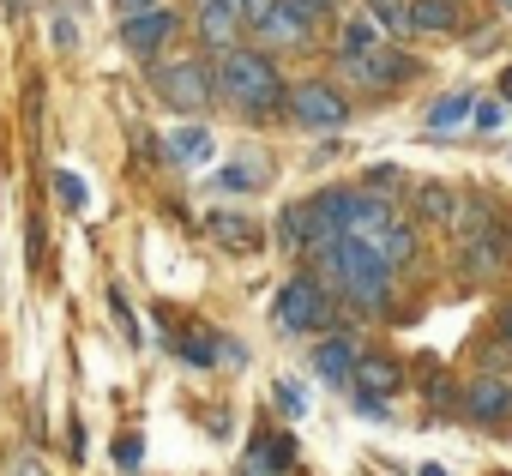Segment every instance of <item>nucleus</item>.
Wrapping results in <instances>:
<instances>
[{
	"label": "nucleus",
	"instance_id": "obj_1",
	"mask_svg": "<svg viewBox=\"0 0 512 476\" xmlns=\"http://www.w3.org/2000/svg\"><path fill=\"white\" fill-rule=\"evenodd\" d=\"M326 272L338 278V290L356 302V308H386L392 296V266L374 254V242H356V235H338V242L320 248Z\"/></svg>",
	"mask_w": 512,
	"mask_h": 476
},
{
	"label": "nucleus",
	"instance_id": "obj_2",
	"mask_svg": "<svg viewBox=\"0 0 512 476\" xmlns=\"http://www.w3.org/2000/svg\"><path fill=\"white\" fill-rule=\"evenodd\" d=\"M217 85H223V97H229V103H241L247 115H266V109L290 103L284 73H278V67H272V55H260V49H229V55H223Z\"/></svg>",
	"mask_w": 512,
	"mask_h": 476
},
{
	"label": "nucleus",
	"instance_id": "obj_3",
	"mask_svg": "<svg viewBox=\"0 0 512 476\" xmlns=\"http://www.w3.org/2000/svg\"><path fill=\"white\" fill-rule=\"evenodd\" d=\"M151 85H157V97H163L169 109H187V115H199V109L217 97V73H211L205 61H163V67L151 73Z\"/></svg>",
	"mask_w": 512,
	"mask_h": 476
},
{
	"label": "nucleus",
	"instance_id": "obj_4",
	"mask_svg": "<svg viewBox=\"0 0 512 476\" xmlns=\"http://www.w3.org/2000/svg\"><path fill=\"white\" fill-rule=\"evenodd\" d=\"M290 115H296L308 133H332V127L350 121V103H344V91L326 85V79H296V85H290Z\"/></svg>",
	"mask_w": 512,
	"mask_h": 476
},
{
	"label": "nucleus",
	"instance_id": "obj_5",
	"mask_svg": "<svg viewBox=\"0 0 512 476\" xmlns=\"http://www.w3.org/2000/svg\"><path fill=\"white\" fill-rule=\"evenodd\" d=\"M272 320H278L284 332H314V326H326V290H320L314 278H290V284L278 290V302H272Z\"/></svg>",
	"mask_w": 512,
	"mask_h": 476
},
{
	"label": "nucleus",
	"instance_id": "obj_6",
	"mask_svg": "<svg viewBox=\"0 0 512 476\" xmlns=\"http://www.w3.org/2000/svg\"><path fill=\"white\" fill-rule=\"evenodd\" d=\"M464 416L482 422V428H500V422L512 416V380H506V374H476V380L464 386Z\"/></svg>",
	"mask_w": 512,
	"mask_h": 476
},
{
	"label": "nucleus",
	"instance_id": "obj_7",
	"mask_svg": "<svg viewBox=\"0 0 512 476\" xmlns=\"http://www.w3.org/2000/svg\"><path fill=\"white\" fill-rule=\"evenodd\" d=\"M169 37H175V13H169V7L139 13V19H121V49H127V55H157Z\"/></svg>",
	"mask_w": 512,
	"mask_h": 476
},
{
	"label": "nucleus",
	"instance_id": "obj_8",
	"mask_svg": "<svg viewBox=\"0 0 512 476\" xmlns=\"http://www.w3.org/2000/svg\"><path fill=\"white\" fill-rule=\"evenodd\" d=\"M193 25H199V43H205V49L229 55V49H235V31H241V13H235V7H223V0H199Z\"/></svg>",
	"mask_w": 512,
	"mask_h": 476
},
{
	"label": "nucleus",
	"instance_id": "obj_9",
	"mask_svg": "<svg viewBox=\"0 0 512 476\" xmlns=\"http://www.w3.org/2000/svg\"><path fill=\"white\" fill-rule=\"evenodd\" d=\"M464 13L458 0H410V37H458Z\"/></svg>",
	"mask_w": 512,
	"mask_h": 476
},
{
	"label": "nucleus",
	"instance_id": "obj_10",
	"mask_svg": "<svg viewBox=\"0 0 512 476\" xmlns=\"http://www.w3.org/2000/svg\"><path fill=\"white\" fill-rule=\"evenodd\" d=\"M500 235L506 229H470V242H464V278H500V266H506Z\"/></svg>",
	"mask_w": 512,
	"mask_h": 476
},
{
	"label": "nucleus",
	"instance_id": "obj_11",
	"mask_svg": "<svg viewBox=\"0 0 512 476\" xmlns=\"http://www.w3.org/2000/svg\"><path fill=\"white\" fill-rule=\"evenodd\" d=\"M260 37H266V43H278V49H302V43H314V19H308V13H296L290 0H278V13L260 25Z\"/></svg>",
	"mask_w": 512,
	"mask_h": 476
},
{
	"label": "nucleus",
	"instance_id": "obj_12",
	"mask_svg": "<svg viewBox=\"0 0 512 476\" xmlns=\"http://www.w3.org/2000/svg\"><path fill=\"white\" fill-rule=\"evenodd\" d=\"M356 368H362V350H356L350 338H326V344L314 350V374H320V380H332V386L356 380Z\"/></svg>",
	"mask_w": 512,
	"mask_h": 476
},
{
	"label": "nucleus",
	"instance_id": "obj_13",
	"mask_svg": "<svg viewBox=\"0 0 512 476\" xmlns=\"http://www.w3.org/2000/svg\"><path fill=\"white\" fill-rule=\"evenodd\" d=\"M416 217H422V223H452V217H458V193H452L446 181H422V187H416Z\"/></svg>",
	"mask_w": 512,
	"mask_h": 476
},
{
	"label": "nucleus",
	"instance_id": "obj_14",
	"mask_svg": "<svg viewBox=\"0 0 512 476\" xmlns=\"http://www.w3.org/2000/svg\"><path fill=\"white\" fill-rule=\"evenodd\" d=\"M163 157H169V163H205V157H211V133H205V127H175V133L163 139Z\"/></svg>",
	"mask_w": 512,
	"mask_h": 476
},
{
	"label": "nucleus",
	"instance_id": "obj_15",
	"mask_svg": "<svg viewBox=\"0 0 512 476\" xmlns=\"http://www.w3.org/2000/svg\"><path fill=\"white\" fill-rule=\"evenodd\" d=\"M374 254H380V260H386V266H404V260H410V254H416V229H410V223H398V217H392V223H386V229H380V235H374Z\"/></svg>",
	"mask_w": 512,
	"mask_h": 476
},
{
	"label": "nucleus",
	"instance_id": "obj_16",
	"mask_svg": "<svg viewBox=\"0 0 512 476\" xmlns=\"http://www.w3.org/2000/svg\"><path fill=\"white\" fill-rule=\"evenodd\" d=\"M374 49H380L374 19H350V25H344V37H338V55H344V61H362V55H374Z\"/></svg>",
	"mask_w": 512,
	"mask_h": 476
},
{
	"label": "nucleus",
	"instance_id": "obj_17",
	"mask_svg": "<svg viewBox=\"0 0 512 476\" xmlns=\"http://www.w3.org/2000/svg\"><path fill=\"white\" fill-rule=\"evenodd\" d=\"M464 115H476V103H470V91H446V97H440V103L428 109V127H434V133H452V127H458Z\"/></svg>",
	"mask_w": 512,
	"mask_h": 476
},
{
	"label": "nucleus",
	"instance_id": "obj_18",
	"mask_svg": "<svg viewBox=\"0 0 512 476\" xmlns=\"http://www.w3.org/2000/svg\"><path fill=\"white\" fill-rule=\"evenodd\" d=\"M356 380H362V392H368V398H380V392H398V362H386V356H362Z\"/></svg>",
	"mask_w": 512,
	"mask_h": 476
},
{
	"label": "nucleus",
	"instance_id": "obj_19",
	"mask_svg": "<svg viewBox=\"0 0 512 476\" xmlns=\"http://www.w3.org/2000/svg\"><path fill=\"white\" fill-rule=\"evenodd\" d=\"M374 25H386L392 37H410V0H368Z\"/></svg>",
	"mask_w": 512,
	"mask_h": 476
},
{
	"label": "nucleus",
	"instance_id": "obj_20",
	"mask_svg": "<svg viewBox=\"0 0 512 476\" xmlns=\"http://www.w3.org/2000/svg\"><path fill=\"white\" fill-rule=\"evenodd\" d=\"M79 25H85V0H61V7H55V43L73 49L79 43Z\"/></svg>",
	"mask_w": 512,
	"mask_h": 476
},
{
	"label": "nucleus",
	"instance_id": "obj_21",
	"mask_svg": "<svg viewBox=\"0 0 512 476\" xmlns=\"http://www.w3.org/2000/svg\"><path fill=\"white\" fill-rule=\"evenodd\" d=\"M211 235H217V242H229V248H253V242H260L247 217H211Z\"/></svg>",
	"mask_w": 512,
	"mask_h": 476
},
{
	"label": "nucleus",
	"instance_id": "obj_22",
	"mask_svg": "<svg viewBox=\"0 0 512 476\" xmlns=\"http://www.w3.org/2000/svg\"><path fill=\"white\" fill-rule=\"evenodd\" d=\"M55 193H61V205H67V211H85V205H91V187H85V175H79V169H61V175H55Z\"/></svg>",
	"mask_w": 512,
	"mask_h": 476
},
{
	"label": "nucleus",
	"instance_id": "obj_23",
	"mask_svg": "<svg viewBox=\"0 0 512 476\" xmlns=\"http://www.w3.org/2000/svg\"><path fill=\"white\" fill-rule=\"evenodd\" d=\"M290 458H296V452H290V440H272V434L253 446V470H284Z\"/></svg>",
	"mask_w": 512,
	"mask_h": 476
},
{
	"label": "nucleus",
	"instance_id": "obj_24",
	"mask_svg": "<svg viewBox=\"0 0 512 476\" xmlns=\"http://www.w3.org/2000/svg\"><path fill=\"white\" fill-rule=\"evenodd\" d=\"M368 193H374V199H386V205H392V199H398V193H404V175H398V169H368Z\"/></svg>",
	"mask_w": 512,
	"mask_h": 476
},
{
	"label": "nucleus",
	"instance_id": "obj_25",
	"mask_svg": "<svg viewBox=\"0 0 512 476\" xmlns=\"http://www.w3.org/2000/svg\"><path fill=\"white\" fill-rule=\"evenodd\" d=\"M253 175H260L253 163H229V169L217 175V187H223V193H247V187H253Z\"/></svg>",
	"mask_w": 512,
	"mask_h": 476
},
{
	"label": "nucleus",
	"instance_id": "obj_26",
	"mask_svg": "<svg viewBox=\"0 0 512 476\" xmlns=\"http://www.w3.org/2000/svg\"><path fill=\"white\" fill-rule=\"evenodd\" d=\"M139 458H145V440H139V434H121V440H115V464H121V470H139Z\"/></svg>",
	"mask_w": 512,
	"mask_h": 476
},
{
	"label": "nucleus",
	"instance_id": "obj_27",
	"mask_svg": "<svg viewBox=\"0 0 512 476\" xmlns=\"http://www.w3.org/2000/svg\"><path fill=\"white\" fill-rule=\"evenodd\" d=\"M235 13H241V19H247L253 31H260V25H266V19L278 13V0H241V7H235Z\"/></svg>",
	"mask_w": 512,
	"mask_h": 476
},
{
	"label": "nucleus",
	"instance_id": "obj_28",
	"mask_svg": "<svg viewBox=\"0 0 512 476\" xmlns=\"http://www.w3.org/2000/svg\"><path fill=\"white\" fill-rule=\"evenodd\" d=\"M109 308H115V320H121L127 344H139V326H133V308H127V296H121V290H109Z\"/></svg>",
	"mask_w": 512,
	"mask_h": 476
},
{
	"label": "nucleus",
	"instance_id": "obj_29",
	"mask_svg": "<svg viewBox=\"0 0 512 476\" xmlns=\"http://www.w3.org/2000/svg\"><path fill=\"white\" fill-rule=\"evenodd\" d=\"M500 115H506L500 103H476V127H482V133H494V127H500Z\"/></svg>",
	"mask_w": 512,
	"mask_h": 476
},
{
	"label": "nucleus",
	"instance_id": "obj_30",
	"mask_svg": "<svg viewBox=\"0 0 512 476\" xmlns=\"http://www.w3.org/2000/svg\"><path fill=\"white\" fill-rule=\"evenodd\" d=\"M115 7H121V19H139V13H157L163 0H115Z\"/></svg>",
	"mask_w": 512,
	"mask_h": 476
},
{
	"label": "nucleus",
	"instance_id": "obj_31",
	"mask_svg": "<svg viewBox=\"0 0 512 476\" xmlns=\"http://www.w3.org/2000/svg\"><path fill=\"white\" fill-rule=\"evenodd\" d=\"M296 13H308V19H320V13H332V0H290Z\"/></svg>",
	"mask_w": 512,
	"mask_h": 476
},
{
	"label": "nucleus",
	"instance_id": "obj_32",
	"mask_svg": "<svg viewBox=\"0 0 512 476\" xmlns=\"http://www.w3.org/2000/svg\"><path fill=\"white\" fill-rule=\"evenodd\" d=\"M0 7H7V13H25V7H31V0H0Z\"/></svg>",
	"mask_w": 512,
	"mask_h": 476
},
{
	"label": "nucleus",
	"instance_id": "obj_33",
	"mask_svg": "<svg viewBox=\"0 0 512 476\" xmlns=\"http://www.w3.org/2000/svg\"><path fill=\"white\" fill-rule=\"evenodd\" d=\"M422 476H446V470H440V464H422Z\"/></svg>",
	"mask_w": 512,
	"mask_h": 476
},
{
	"label": "nucleus",
	"instance_id": "obj_34",
	"mask_svg": "<svg viewBox=\"0 0 512 476\" xmlns=\"http://www.w3.org/2000/svg\"><path fill=\"white\" fill-rule=\"evenodd\" d=\"M500 91H506V97H512V67H506V79H500Z\"/></svg>",
	"mask_w": 512,
	"mask_h": 476
},
{
	"label": "nucleus",
	"instance_id": "obj_35",
	"mask_svg": "<svg viewBox=\"0 0 512 476\" xmlns=\"http://www.w3.org/2000/svg\"><path fill=\"white\" fill-rule=\"evenodd\" d=\"M223 7H241V0H223Z\"/></svg>",
	"mask_w": 512,
	"mask_h": 476
},
{
	"label": "nucleus",
	"instance_id": "obj_36",
	"mask_svg": "<svg viewBox=\"0 0 512 476\" xmlns=\"http://www.w3.org/2000/svg\"><path fill=\"white\" fill-rule=\"evenodd\" d=\"M506 7H512V0H506Z\"/></svg>",
	"mask_w": 512,
	"mask_h": 476
}]
</instances>
